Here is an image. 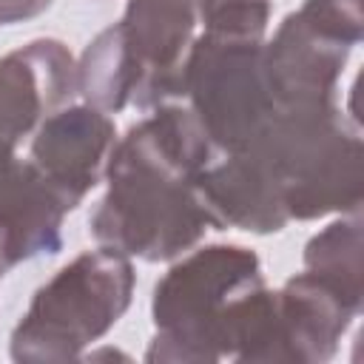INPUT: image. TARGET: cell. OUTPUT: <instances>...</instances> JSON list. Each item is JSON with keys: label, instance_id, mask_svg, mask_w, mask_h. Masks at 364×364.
I'll return each mask as SVG.
<instances>
[{"label": "cell", "instance_id": "6da1fadb", "mask_svg": "<svg viewBox=\"0 0 364 364\" xmlns=\"http://www.w3.org/2000/svg\"><path fill=\"white\" fill-rule=\"evenodd\" d=\"M213 156L191 105H156L111 148L108 193L91 213L94 239L148 262L185 253L210 228L193 185Z\"/></svg>", "mask_w": 364, "mask_h": 364}, {"label": "cell", "instance_id": "7a4b0ae2", "mask_svg": "<svg viewBox=\"0 0 364 364\" xmlns=\"http://www.w3.org/2000/svg\"><path fill=\"white\" fill-rule=\"evenodd\" d=\"M264 290L256 253L236 245L191 253L154 290L156 336L145 358L239 361Z\"/></svg>", "mask_w": 364, "mask_h": 364}, {"label": "cell", "instance_id": "3957f363", "mask_svg": "<svg viewBox=\"0 0 364 364\" xmlns=\"http://www.w3.org/2000/svg\"><path fill=\"white\" fill-rule=\"evenodd\" d=\"M210 0H128L125 17L82 54L77 91L100 108H151L185 97V68Z\"/></svg>", "mask_w": 364, "mask_h": 364}, {"label": "cell", "instance_id": "277c9868", "mask_svg": "<svg viewBox=\"0 0 364 364\" xmlns=\"http://www.w3.org/2000/svg\"><path fill=\"white\" fill-rule=\"evenodd\" d=\"M134 270L114 247L77 256L43 284L11 333L14 361H65L108 333L125 313Z\"/></svg>", "mask_w": 364, "mask_h": 364}, {"label": "cell", "instance_id": "5b68a950", "mask_svg": "<svg viewBox=\"0 0 364 364\" xmlns=\"http://www.w3.org/2000/svg\"><path fill=\"white\" fill-rule=\"evenodd\" d=\"M361 40V0H304L262 46L273 111L333 108L350 48Z\"/></svg>", "mask_w": 364, "mask_h": 364}, {"label": "cell", "instance_id": "8992f818", "mask_svg": "<svg viewBox=\"0 0 364 364\" xmlns=\"http://www.w3.org/2000/svg\"><path fill=\"white\" fill-rule=\"evenodd\" d=\"M114 148V122L94 105H63L48 114L26 145V159L65 210L100 182Z\"/></svg>", "mask_w": 364, "mask_h": 364}, {"label": "cell", "instance_id": "52a82bcc", "mask_svg": "<svg viewBox=\"0 0 364 364\" xmlns=\"http://www.w3.org/2000/svg\"><path fill=\"white\" fill-rule=\"evenodd\" d=\"M77 91V68L57 40H34L0 57V145H28L37 125Z\"/></svg>", "mask_w": 364, "mask_h": 364}, {"label": "cell", "instance_id": "ba28073f", "mask_svg": "<svg viewBox=\"0 0 364 364\" xmlns=\"http://www.w3.org/2000/svg\"><path fill=\"white\" fill-rule=\"evenodd\" d=\"M310 273L336 284L353 299H361V228L353 222H333L327 230L310 239L304 250Z\"/></svg>", "mask_w": 364, "mask_h": 364}, {"label": "cell", "instance_id": "9c48e42d", "mask_svg": "<svg viewBox=\"0 0 364 364\" xmlns=\"http://www.w3.org/2000/svg\"><path fill=\"white\" fill-rule=\"evenodd\" d=\"M48 3L51 0H0V26L28 20V17L40 14L43 9H48Z\"/></svg>", "mask_w": 364, "mask_h": 364}, {"label": "cell", "instance_id": "30bf717a", "mask_svg": "<svg viewBox=\"0 0 364 364\" xmlns=\"http://www.w3.org/2000/svg\"><path fill=\"white\" fill-rule=\"evenodd\" d=\"M3 270H6V267H3V264H0V276H3Z\"/></svg>", "mask_w": 364, "mask_h": 364}]
</instances>
